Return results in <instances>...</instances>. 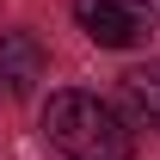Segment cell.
<instances>
[{
    "instance_id": "1",
    "label": "cell",
    "mask_w": 160,
    "mask_h": 160,
    "mask_svg": "<svg viewBox=\"0 0 160 160\" xmlns=\"http://www.w3.org/2000/svg\"><path fill=\"white\" fill-rule=\"evenodd\" d=\"M43 136L68 160H129V129L99 92H49Z\"/></svg>"
},
{
    "instance_id": "2",
    "label": "cell",
    "mask_w": 160,
    "mask_h": 160,
    "mask_svg": "<svg viewBox=\"0 0 160 160\" xmlns=\"http://www.w3.org/2000/svg\"><path fill=\"white\" fill-rule=\"evenodd\" d=\"M74 19L99 49H136L154 31V6L148 0H74Z\"/></svg>"
},
{
    "instance_id": "3",
    "label": "cell",
    "mask_w": 160,
    "mask_h": 160,
    "mask_svg": "<svg viewBox=\"0 0 160 160\" xmlns=\"http://www.w3.org/2000/svg\"><path fill=\"white\" fill-rule=\"evenodd\" d=\"M37 80H43V43L31 31H0V92L25 99Z\"/></svg>"
},
{
    "instance_id": "4",
    "label": "cell",
    "mask_w": 160,
    "mask_h": 160,
    "mask_svg": "<svg viewBox=\"0 0 160 160\" xmlns=\"http://www.w3.org/2000/svg\"><path fill=\"white\" fill-rule=\"evenodd\" d=\"M123 111L136 123H148V129H160V56L123 74Z\"/></svg>"
}]
</instances>
